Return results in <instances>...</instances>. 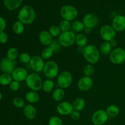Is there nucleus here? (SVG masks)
Returning <instances> with one entry per match:
<instances>
[{"instance_id":"31","label":"nucleus","mask_w":125,"mask_h":125,"mask_svg":"<svg viewBox=\"0 0 125 125\" xmlns=\"http://www.w3.org/2000/svg\"><path fill=\"white\" fill-rule=\"evenodd\" d=\"M84 28H85V26L84 23L80 20H74L72 23V29H73V31L77 32H81L84 31Z\"/></svg>"},{"instance_id":"14","label":"nucleus","mask_w":125,"mask_h":125,"mask_svg":"<svg viewBox=\"0 0 125 125\" xmlns=\"http://www.w3.org/2000/svg\"><path fill=\"white\" fill-rule=\"evenodd\" d=\"M93 84L94 82L91 77L84 76L79 79L77 85L79 90L81 91L86 92L92 87Z\"/></svg>"},{"instance_id":"41","label":"nucleus","mask_w":125,"mask_h":125,"mask_svg":"<svg viewBox=\"0 0 125 125\" xmlns=\"http://www.w3.org/2000/svg\"><path fill=\"white\" fill-rule=\"evenodd\" d=\"M7 40H8V35L7 33L4 31L0 32V43H6Z\"/></svg>"},{"instance_id":"9","label":"nucleus","mask_w":125,"mask_h":125,"mask_svg":"<svg viewBox=\"0 0 125 125\" xmlns=\"http://www.w3.org/2000/svg\"><path fill=\"white\" fill-rule=\"evenodd\" d=\"M100 34L101 39L104 40V42H110L115 38L116 31L112 25L106 24L101 28Z\"/></svg>"},{"instance_id":"32","label":"nucleus","mask_w":125,"mask_h":125,"mask_svg":"<svg viewBox=\"0 0 125 125\" xmlns=\"http://www.w3.org/2000/svg\"><path fill=\"white\" fill-rule=\"evenodd\" d=\"M54 51L49 46L45 48L41 52V57L44 60L50 59L54 54Z\"/></svg>"},{"instance_id":"30","label":"nucleus","mask_w":125,"mask_h":125,"mask_svg":"<svg viewBox=\"0 0 125 125\" xmlns=\"http://www.w3.org/2000/svg\"><path fill=\"white\" fill-rule=\"evenodd\" d=\"M6 56H7L6 57L8 58L9 59L12 60V61H16L17 57L19 56V52H18V50L17 48L12 47L8 49V50L7 51Z\"/></svg>"},{"instance_id":"6","label":"nucleus","mask_w":125,"mask_h":125,"mask_svg":"<svg viewBox=\"0 0 125 125\" xmlns=\"http://www.w3.org/2000/svg\"><path fill=\"white\" fill-rule=\"evenodd\" d=\"M76 35L74 32L69 31L61 32L58 37V40L61 46L63 47H70L75 43Z\"/></svg>"},{"instance_id":"16","label":"nucleus","mask_w":125,"mask_h":125,"mask_svg":"<svg viewBox=\"0 0 125 125\" xmlns=\"http://www.w3.org/2000/svg\"><path fill=\"white\" fill-rule=\"evenodd\" d=\"M112 26L116 32H122L125 30V16L116 15L112 21Z\"/></svg>"},{"instance_id":"4","label":"nucleus","mask_w":125,"mask_h":125,"mask_svg":"<svg viewBox=\"0 0 125 125\" xmlns=\"http://www.w3.org/2000/svg\"><path fill=\"white\" fill-rule=\"evenodd\" d=\"M59 71V65L56 62L54 61H48L45 62L43 72L47 79H52L58 76Z\"/></svg>"},{"instance_id":"23","label":"nucleus","mask_w":125,"mask_h":125,"mask_svg":"<svg viewBox=\"0 0 125 125\" xmlns=\"http://www.w3.org/2000/svg\"><path fill=\"white\" fill-rule=\"evenodd\" d=\"M106 112L108 115L109 117L115 118L120 114V109L117 105L111 104L107 106L106 109Z\"/></svg>"},{"instance_id":"13","label":"nucleus","mask_w":125,"mask_h":125,"mask_svg":"<svg viewBox=\"0 0 125 125\" xmlns=\"http://www.w3.org/2000/svg\"><path fill=\"white\" fill-rule=\"evenodd\" d=\"M83 22L85 28H90L92 29H94L98 24L99 19L95 14L89 13H87L84 16L83 20Z\"/></svg>"},{"instance_id":"39","label":"nucleus","mask_w":125,"mask_h":125,"mask_svg":"<svg viewBox=\"0 0 125 125\" xmlns=\"http://www.w3.org/2000/svg\"><path fill=\"white\" fill-rule=\"evenodd\" d=\"M48 46L50 48L52 49L54 52H57L61 50V48L62 46H61V43L58 40H53Z\"/></svg>"},{"instance_id":"44","label":"nucleus","mask_w":125,"mask_h":125,"mask_svg":"<svg viewBox=\"0 0 125 125\" xmlns=\"http://www.w3.org/2000/svg\"><path fill=\"white\" fill-rule=\"evenodd\" d=\"M110 43H111V46H112V47H116L117 45V40H116L115 39H113V40H112L111 41L109 42Z\"/></svg>"},{"instance_id":"25","label":"nucleus","mask_w":125,"mask_h":125,"mask_svg":"<svg viewBox=\"0 0 125 125\" xmlns=\"http://www.w3.org/2000/svg\"><path fill=\"white\" fill-rule=\"evenodd\" d=\"M88 39L86 35L84 34H78L76 36L75 43L78 46L84 48L87 45Z\"/></svg>"},{"instance_id":"34","label":"nucleus","mask_w":125,"mask_h":125,"mask_svg":"<svg viewBox=\"0 0 125 125\" xmlns=\"http://www.w3.org/2000/svg\"><path fill=\"white\" fill-rule=\"evenodd\" d=\"M94 72H95V69H94V66L90 63L85 65L83 68V73H84V76H86L91 77L94 74Z\"/></svg>"},{"instance_id":"38","label":"nucleus","mask_w":125,"mask_h":125,"mask_svg":"<svg viewBox=\"0 0 125 125\" xmlns=\"http://www.w3.org/2000/svg\"><path fill=\"white\" fill-rule=\"evenodd\" d=\"M48 125H63V121L58 116L54 115L50 117Z\"/></svg>"},{"instance_id":"2","label":"nucleus","mask_w":125,"mask_h":125,"mask_svg":"<svg viewBox=\"0 0 125 125\" xmlns=\"http://www.w3.org/2000/svg\"><path fill=\"white\" fill-rule=\"evenodd\" d=\"M83 55L85 61L90 64H95L100 58V50L94 45H87L84 48Z\"/></svg>"},{"instance_id":"12","label":"nucleus","mask_w":125,"mask_h":125,"mask_svg":"<svg viewBox=\"0 0 125 125\" xmlns=\"http://www.w3.org/2000/svg\"><path fill=\"white\" fill-rule=\"evenodd\" d=\"M45 64V62H44L43 59L40 56L37 55L32 56L29 62V65L31 69L37 73L43 72Z\"/></svg>"},{"instance_id":"40","label":"nucleus","mask_w":125,"mask_h":125,"mask_svg":"<svg viewBox=\"0 0 125 125\" xmlns=\"http://www.w3.org/2000/svg\"><path fill=\"white\" fill-rule=\"evenodd\" d=\"M20 87V82L17 81L13 80L11 82L10 84H9V88L12 91L16 92L17 90H19Z\"/></svg>"},{"instance_id":"8","label":"nucleus","mask_w":125,"mask_h":125,"mask_svg":"<svg viewBox=\"0 0 125 125\" xmlns=\"http://www.w3.org/2000/svg\"><path fill=\"white\" fill-rule=\"evenodd\" d=\"M73 83V76L70 72L63 71L59 73L57 78V83L62 89H67Z\"/></svg>"},{"instance_id":"5","label":"nucleus","mask_w":125,"mask_h":125,"mask_svg":"<svg viewBox=\"0 0 125 125\" xmlns=\"http://www.w3.org/2000/svg\"><path fill=\"white\" fill-rule=\"evenodd\" d=\"M60 14L63 20L71 21L74 20L77 18L78 12V10L74 6L71 5H65L61 9Z\"/></svg>"},{"instance_id":"24","label":"nucleus","mask_w":125,"mask_h":125,"mask_svg":"<svg viewBox=\"0 0 125 125\" xmlns=\"http://www.w3.org/2000/svg\"><path fill=\"white\" fill-rule=\"evenodd\" d=\"M72 104H73V109L80 112L85 108V101L82 98H77L74 100Z\"/></svg>"},{"instance_id":"1","label":"nucleus","mask_w":125,"mask_h":125,"mask_svg":"<svg viewBox=\"0 0 125 125\" xmlns=\"http://www.w3.org/2000/svg\"><path fill=\"white\" fill-rule=\"evenodd\" d=\"M36 18V13L32 7L24 6L20 10L18 14V19L24 24L32 23Z\"/></svg>"},{"instance_id":"43","label":"nucleus","mask_w":125,"mask_h":125,"mask_svg":"<svg viewBox=\"0 0 125 125\" xmlns=\"http://www.w3.org/2000/svg\"><path fill=\"white\" fill-rule=\"evenodd\" d=\"M6 26H7V23L6 20L3 17H0V32L4 31Z\"/></svg>"},{"instance_id":"29","label":"nucleus","mask_w":125,"mask_h":125,"mask_svg":"<svg viewBox=\"0 0 125 125\" xmlns=\"http://www.w3.org/2000/svg\"><path fill=\"white\" fill-rule=\"evenodd\" d=\"M13 81V78L11 74L2 73L0 75V84L4 86L9 85Z\"/></svg>"},{"instance_id":"15","label":"nucleus","mask_w":125,"mask_h":125,"mask_svg":"<svg viewBox=\"0 0 125 125\" xmlns=\"http://www.w3.org/2000/svg\"><path fill=\"white\" fill-rule=\"evenodd\" d=\"M57 112L61 115H68L73 111V104L68 101H62L57 106Z\"/></svg>"},{"instance_id":"37","label":"nucleus","mask_w":125,"mask_h":125,"mask_svg":"<svg viewBox=\"0 0 125 125\" xmlns=\"http://www.w3.org/2000/svg\"><path fill=\"white\" fill-rule=\"evenodd\" d=\"M31 56H30L29 53L26 52H21L19 55V60L21 63L26 64V63H29L31 59Z\"/></svg>"},{"instance_id":"17","label":"nucleus","mask_w":125,"mask_h":125,"mask_svg":"<svg viewBox=\"0 0 125 125\" xmlns=\"http://www.w3.org/2000/svg\"><path fill=\"white\" fill-rule=\"evenodd\" d=\"M28 71L23 67H17L14 70L12 73V76L13 80L18 82H22L26 81L28 76Z\"/></svg>"},{"instance_id":"47","label":"nucleus","mask_w":125,"mask_h":125,"mask_svg":"<svg viewBox=\"0 0 125 125\" xmlns=\"http://www.w3.org/2000/svg\"><path fill=\"white\" fill-rule=\"evenodd\" d=\"M2 94H1V92H0V101H1V100H2Z\"/></svg>"},{"instance_id":"18","label":"nucleus","mask_w":125,"mask_h":125,"mask_svg":"<svg viewBox=\"0 0 125 125\" xmlns=\"http://www.w3.org/2000/svg\"><path fill=\"white\" fill-rule=\"evenodd\" d=\"M23 114L28 120L34 119L37 116V109L32 104L26 105L23 108Z\"/></svg>"},{"instance_id":"11","label":"nucleus","mask_w":125,"mask_h":125,"mask_svg":"<svg viewBox=\"0 0 125 125\" xmlns=\"http://www.w3.org/2000/svg\"><path fill=\"white\" fill-rule=\"evenodd\" d=\"M109 118L106 111L98 109L95 111L92 117V122L94 125H103Z\"/></svg>"},{"instance_id":"46","label":"nucleus","mask_w":125,"mask_h":125,"mask_svg":"<svg viewBox=\"0 0 125 125\" xmlns=\"http://www.w3.org/2000/svg\"><path fill=\"white\" fill-rule=\"evenodd\" d=\"M83 50H84V48L80 47V46H78V48H77V51H78L79 53L83 54Z\"/></svg>"},{"instance_id":"42","label":"nucleus","mask_w":125,"mask_h":125,"mask_svg":"<svg viewBox=\"0 0 125 125\" xmlns=\"http://www.w3.org/2000/svg\"><path fill=\"white\" fill-rule=\"evenodd\" d=\"M70 117L74 120H78L81 118V113L79 111L73 110L70 114Z\"/></svg>"},{"instance_id":"20","label":"nucleus","mask_w":125,"mask_h":125,"mask_svg":"<svg viewBox=\"0 0 125 125\" xmlns=\"http://www.w3.org/2000/svg\"><path fill=\"white\" fill-rule=\"evenodd\" d=\"M4 4L7 9L13 10L20 6L23 0H3Z\"/></svg>"},{"instance_id":"36","label":"nucleus","mask_w":125,"mask_h":125,"mask_svg":"<svg viewBox=\"0 0 125 125\" xmlns=\"http://www.w3.org/2000/svg\"><path fill=\"white\" fill-rule=\"evenodd\" d=\"M49 32L50 33L52 37H57L60 35L61 34V31L60 29L59 26L57 25H52L49 29Z\"/></svg>"},{"instance_id":"33","label":"nucleus","mask_w":125,"mask_h":125,"mask_svg":"<svg viewBox=\"0 0 125 125\" xmlns=\"http://www.w3.org/2000/svg\"><path fill=\"white\" fill-rule=\"evenodd\" d=\"M59 27L62 32L69 31H70L71 28H72V23L69 21L65 20H62L60 22Z\"/></svg>"},{"instance_id":"26","label":"nucleus","mask_w":125,"mask_h":125,"mask_svg":"<svg viewBox=\"0 0 125 125\" xmlns=\"http://www.w3.org/2000/svg\"><path fill=\"white\" fill-rule=\"evenodd\" d=\"M52 98L56 101H61L63 100L65 96V90L61 87L57 88L52 92Z\"/></svg>"},{"instance_id":"27","label":"nucleus","mask_w":125,"mask_h":125,"mask_svg":"<svg viewBox=\"0 0 125 125\" xmlns=\"http://www.w3.org/2000/svg\"><path fill=\"white\" fill-rule=\"evenodd\" d=\"M12 30L15 34L20 35L24 31V24L20 21H16L12 26Z\"/></svg>"},{"instance_id":"35","label":"nucleus","mask_w":125,"mask_h":125,"mask_svg":"<svg viewBox=\"0 0 125 125\" xmlns=\"http://www.w3.org/2000/svg\"><path fill=\"white\" fill-rule=\"evenodd\" d=\"M12 103H13V106L17 107V108H24V107L25 106V101H24V100L22 98L18 97V96L13 98Z\"/></svg>"},{"instance_id":"22","label":"nucleus","mask_w":125,"mask_h":125,"mask_svg":"<svg viewBox=\"0 0 125 125\" xmlns=\"http://www.w3.org/2000/svg\"><path fill=\"white\" fill-rule=\"evenodd\" d=\"M54 88V83L53 81L51 79H46L43 83L42 89L46 94H50L53 91Z\"/></svg>"},{"instance_id":"7","label":"nucleus","mask_w":125,"mask_h":125,"mask_svg":"<svg viewBox=\"0 0 125 125\" xmlns=\"http://www.w3.org/2000/svg\"><path fill=\"white\" fill-rule=\"evenodd\" d=\"M109 59L114 64H122L125 61V50L121 47L112 49L109 54Z\"/></svg>"},{"instance_id":"45","label":"nucleus","mask_w":125,"mask_h":125,"mask_svg":"<svg viewBox=\"0 0 125 125\" xmlns=\"http://www.w3.org/2000/svg\"><path fill=\"white\" fill-rule=\"evenodd\" d=\"M91 30L92 29H90V28H85H85H84V32H85V34H89L91 32Z\"/></svg>"},{"instance_id":"10","label":"nucleus","mask_w":125,"mask_h":125,"mask_svg":"<svg viewBox=\"0 0 125 125\" xmlns=\"http://www.w3.org/2000/svg\"><path fill=\"white\" fill-rule=\"evenodd\" d=\"M17 61H12L7 57L3 58L0 62V70L2 73L12 74V72L16 68Z\"/></svg>"},{"instance_id":"28","label":"nucleus","mask_w":125,"mask_h":125,"mask_svg":"<svg viewBox=\"0 0 125 125\" xmlns=\"http://www.w3.org/2000/svg\"><path fill=\"white\" fill-rule=\"evenodd\" d=\"M112 50V47L109 42H104L100 47V52L104 55H109Z\"/></svg>"},{"instance_id":"3","label":"nucleus","mask_w":125,"mask_h":125,"mask_svg":"<svg viewBox=\"0 0 125 125\" xmlns=\"http://www.w3.org/2000/svg\"><path fill=\"white\" fill-rule=\"evenodd\" d=\"M25 81L27 86L31 90L35 92L41 90L43 83L41 77L36 73H32L28 74Z\"/></svg>"},{"instance_id":"21","label":"nucleus","mask_w":125,"mask_h":125,"mask_svg":"<svg viewBox=\"0 0 125 125\" xmlns=\"http://www.w3.org/2000/svg\"><path fill=\"white\" fill-rule=\"evenodd\" d=\"M25 99L28 102L32 104H35L39 102V100H40V96L37 92L31 90V91H29L26 93L25 95Z\"/></svg>"},{"instance_id":"19","label":"nucleus","mask_w":125,"mask_h":125,"mask_svg":"<svg viewBox=\"0 0 125 125\" xmlns=\"http://www.w3.org/2000/svg\"><path fill=\"white\" fill-rule=\"evenodd\" d=\"M39 39L40 42L45 46H49L53 40L52 35L50 34L48 31L46 30L42 31L40 32L39 35Z\"/></svg>"}]
</instances>
